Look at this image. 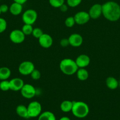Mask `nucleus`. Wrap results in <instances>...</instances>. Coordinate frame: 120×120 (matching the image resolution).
<instances>
[{
	"label": "nucleus",
	"mask_w": 120,
	"mask_h": 120,
	"mask_svg": "<svg viewBox=\"0 0 120 120\" xmlns=\"http://www.w3.org/2000/svg\"><path fill=\"white\" fill-rule=\"evenodd\" d=\"M104 17L109 21L115 22L120 19V6L114 1H107L102 5Z\"/></svg>",
	"instance_id": "nucleus-1"
},
{
	"label": "nucleus",
	"mask_w": 120,
	"mask_h": 120,
	"mask_svg": "<svg viewBox=\"0 0 120 120\" xmlns=\"http://www.w3.org/2000/svg\"><path fill=\"white\" fill-rule=\"evenodd\" d=\"M60 69L64 75L72 76L76 73L78 67L74 60L69 58H65L60 62Z\"/></svg>",
	"instance_id": "nucleus-2"
},
{
	"label": "nucleus",
	"mask_w": 120,
	"mask_h": 120,
	"mask_svg": "<svg viewBox=\"0 0 120 120\" xmlns=\"http://www.w3.org/2000/svg\"><path fill=\"white\" fill-rule=\"evenodd\" d=\"M71 112L75 117L83 118L87 117L89 112V108L88 104L83 101H73V106Z\"/></svg>",
	"instance_id": "nucleus-3"
},
{
	"label": "nucleus",
	"mask_w": 120,
	"mask_h": 120,
	"mask_svg": "<svg viewBox=\"0 0 120 120\" xmlns=\"http://www.w3.org/2000/svg\"><path fill=\"white\" fill-rule=\"evenodd\" d=\"M27 110L29 118H36L41 114L42 106L38 101H34L28 104Z\"/></svg>",
	"instance_id": "nucleus-4"
},
{
	"label": "nucleus",
	"mask_w": 120,
	"mask_h": 120,
	"mask_svg": "<svg viewBox=\"0 0 120 120\" xmlns=\"http://www.w3.org/2000/svg\"><path fill=\"white\" fill-rule=\"evenodd\" d=\"M38 18L36 11L32 9H28L23 13L22 15V20L25 24H29L32 25Z\"/></svg>",
	"instance_id": "nucleus-5"
},
{
	"label": "nucleus",
	"mask_w": 120,
	"mask_h": 120,
	"mask_svg": "<svg viewBox=\"0 0 120 120\" xmlns=\"http://www.w3.org/2000/svg\"><path fill=\"white\" fill-rule=\"evenodd\" d=\"M35 69L34 64L31 61H24L20 63L18 67V71L23 76L30 75Z\"/></svg>",
	"instance_id": "nucleus-6"
},
{
	"label": "nucleus",
	"mask_w": 120,
	"mask_h": 120,
	"mask_svg": "<svg viewBox=\"0 0 120 120\" xmlns=\"http://www.w3.org/2000/svg\"><path fill=\"white\" fill-rule=\"evenodd\" d=\"M25 35L20 29H14L9 34V39L12 43L15 44H20L24 41Z\"/></svg>",
	"instance_id": "nucleus-7"
},
{
	"label": "nucleus",
	"mask_w": 120,
	"mask_h": 120,
	"mask_svg": "<svg viewBox=\"0 0 120 120\" xmlns=\"http://www.w3.org/2000/svg\"><path fill=\"white\" fill-rule=\"evenodd\" d=\"M20 91L22 97L27 99L32 98L36 95V89L30 84H24Z\"/></svg>",
	"instance_id": "nucleus-8"
},
{
	"label": "nucleus",
	"mask_w": 120,
	"mask_h": 120,
	"mask_svg": "<svg viewBox=\"0 0 120 120\" xmlns=\"http://www.w3.org/2000/svg\"><path fill=\"white\" fill-rule=\"evenodd\" d=\"M75 23L80 25L86 24L90 20L88 12L86 11H80L76 12L74 16Z\"/></svg>",
	"instance_id": "nucleus-9"
},
{
	"label": "nucleus",
	"mask_w": 120,
	"mask_h": 120,
	"mask_svg": "<svg viewBox=\"0 0 120 120\" xmlns=\"http://www.w3.org/2000/svg\"><path fill=\"white\" fill-rule=\"evenodd\" d=\"M91 19H97L102 15V5L100 4H94L89 9L88 12Z\"/></svg>",
	"instance_id": "nucleus-10"
},
{
	"label": "nucleus",
	"mask_w": 120,
	"mask_h": 120,
	"mask_svg": "<svg viewBox=\"0 0 120 120\" xmlns=\"http://www.w3.org/2000/svg\"><path fill=\"white\" fill-rule=\"evenodd\" d=\"M38 42L42 48L45 49H48L51 47L53 44L52 38L49 34H43L38 39Z\"/></svg>",
	"instance_id": "nucleus-11"
},
{
	"label": "nucleus",
	"mask_w": 120,
	"mask_h": 120,
	"mask_svg": "<svg viewBox=\"0 0 120 120\" xmlns=\"http://www.w3.org/2000/svg\"><path fill=\"white\" fill-rule=\"evenodd\" d=\"M69 45L74 48H78L83 43V38L78 34H72L68 38Z\"/></svg>",
	"instance_id": "nucleus-12"
},
{
	"label": "nucleus",
	"mask_w": 120,
	"mask_h": 120,
	"mask_svg": "<svg viewBox=\"0 0 120 120\" xmlns=\"http://www.w3.org/2000/svg\"><path fill=\"white\" fill-rule=\"evenodd\" d=\"M75 61L78 68H85L89 64L91 60L88 55L82 54L79 55Z\"/></svg>",
	"instance_id": "nucleus-13"
},
{
	"label": "nucleus",
	"mask_w": 120,
	"mask_h": 120,
	"mask_svg": "<svg viewBox=\"0 0 120 120\" xmlns=\"http://www.w3.org/2000/svg\"><path fill=\"white\" fill-rule=\"evenodd\" d=\"M24 85L23 80L20 78L15 77L9 80L10 90L14 91H20Z\"/></svg>",
	"instance_id": "nucleus-14"
},
{
	"label": "nucleus",
	"mask_w": 120,
	"mask_h": 120,
	"mask_svg": "<svg viewBox=\"0 0 120 120\" xmlns=\"http://www.w3.org/2000/svg\"><path fill=\"white\" fill-rule=\"evenodd\" d=\"M22 5L17 2H14L9 7V11L12 15L17 16L20 15L22 11Z\"/></svg>",
	"instance_id": "nucleus-15"
},
{
	"label": "nucleus",
	"mask_w": 120,
	"mask_h": 120,
	"mask_svg": "<svg viewBox=\"0 0 120 120\" xmlns=\"http://www.w3.org/2000/svg\"><path fill=\"white\" fill-rule=\"evenodd\" d=\"M16 113L19 117L21 118H25V119H28L29 118L28 113V110L27 107L24 105H18L16 108Z\"/></svg>",
	"instance_id": "nucleus-16"
},
{
	"label": "nucleus",
	"mask_w": 120,
	"mask_h": 120,
	"mask_svg": "<svg viewBox=\"0 0 120 120\" xmlns=\"http://www.w3.org/2000/svg\"><path fill=\"white\" fill-rule=\"evenodd\" d=\"M105 84L107 87L110 90H115L119 86L118 81L115 77L109 76L107 77L105 80Z\"/></svg>",
	"instance_id": "nucleus-17"
},
{
	"label": "nucleus",
	"mask_w": 120,
	"mask_h": 120,
	"mask_svg": "<svg viewBox=\"0 0 120 120\" xmlns=\"http://www.w3.org/2000/svg\"><path fill=\"white\" fill-rule=\"evenodd\" d=\"M78 79L81 81H85L89 77V73L85 68H78L76 72Z\"/></svg>",
	"instance_id": "nucleus-18"
},
{
	"label": "nucleus",
	"mask_w": 120,
	"mask_h": 120,
	"mask_svg": "<svg viewBox=\"0 0 120 120\" xmlns=\"http://www.w3.org/2000/svg\"><path fill=\"white\" fill-rule=\"evenodd\" d=\"M73 106V101L70 100H64L60 104V109L64 112H69L71 111Z\"/></svg>",
	"instance_id": "nucleus-19"
},
{
	"label": "nucleus",
	"mask_w": 120,
	"mask_h": 120,
	"mask_svg": "<svg viewBox=\"0 0 120 120\" xmlns=\"http://www.w3.org/2000/svg\"><path fill=\"white\" fill-rule=\"evenodd\" d=\"M11 75V71L7 67L0 68V80H8Z\"/></svg>",
	"instance_id": "nucleus-20"
},
{
	"label": "nucleus",
	"mask_w": 120,
	"mask_h": 120,
	"mask_svg": "<svg viewBox=\"0 0 120 120\" xmlns=\"http://www.w3.org/2000/svg\"><path fill=\"white\" fill-rule=\"evenodd\" d=\"M38 120H56V117L53 112L47 111L41 112Z\"/></svg>",
	"instance_id": "nucleus-21"
},
{
	"label": "nucleus",
	"mask_w": 120,
	"mask_h": 120,
	"mask_svg": "<svg viewBox=\"0 0 120 120\" xmlns=\"http://www.w3.org/2000/svg\"><path fill=\"white\" fill-rule=\"evenodd\" d=\"M33 28L32 25H29V24H25L22 26V29L21 30L22 31V32L25 34V35H31L33 31Z\"/></svg>",
	"instance_id": "nucleus-22"
},
{
	"label": "nucleus",
	"mask_w": 120,
	"mask_h": 120,
	"mask_svg": "<svg viewBox=\"0 0 120 120\" xmlns=\"http://www.w3.org/2000/svg\"><path fill=\"white\" fill-rule=\"evenodd\" d=\"M0 90L3 91H7L10 90L9 81L8 80H1L0 82Z\"/></svg>",
	"instance_id": "nucleus-23"
},
{
	"label": "nucleus",
	"mask_w": 120,
	"mask_h": 120,
	"mask_svg": "<svg viewBox=\"0 0 120 120\" xmlns=\"http://www.w3.org/2000/svg\"><path fill=\"white\" fill-rule=\"evenodd\" d=\"M65 0H49V3L51 6L54 8H59L64 4Z\"/></svg>",
	"instance_id": "nucleus-24"
},
{
	"label": "nucleus",
	"mask_w": 120,
	"mask_h": 120,
	"mask_svg": "<svg viewBox=\"0 0 120 120\" xmlns=\"http://www.w3.org/2000/svg\"><path fill=\"white\" fill-rule=\"evenodd\" d=\"M75 24V21L74 16H68L65 20V25L68 28H72Z\"/></svg>",
	"instance_id": "nucleus-25"
},
{
	"label": "nucleus",
	"mask_w": 120,
	"mask_h": 120,
	"mask_svg": "<svg viewBox=\"0 0 120 120\" xmlns=\"http://www.w3.org/2000/svg\"><path fill=\"white\" fill-rule=\"evenodd\" d=\"M43 34L44 33L42 29H40V28H34V29H33L32 35V36H34L35 38H36L38 39L40 38V36H42Z\"/></svg>",
	"instance_id": "nucleus-26"
},
{
	"label": "nucleus",
	"mask_w": 120,
	"mask_h": 120,
	"mask_svg": "<svg viewBox=\"0 0 120 120\" xmlns=\"http://www.w3.org/2000/svg\"><path fill=\"white\" fill-rule=\"evenodd\" d=\"M82 2V0H67V4L68 7L74 8L78 6Z\"/></svg>",
	"instance_id": "nucleus-27"
},
{
	"label": "nucleus",
	"mask_w": 120,
	"mask_h": 120,
	"mask_svg": "<svg viewBox=\"0 0 120 120\" xmlns=\"http://www.w3.org/2000/svg\"><path fill=\"white\" fill-rule=\"evenodd\" d=\"M30 76L33 80H39L41 78V72L38 70L35 69L33 70L32 72L31 73Z\"/></svg>",
	"instance_id": "nucleus-28"
},
{
	"label": "nucleus",
	"mask_w": 120,
	"mask_h": 120,
	"mask_svg": "<svg viewBox=\"0 0 120 120\" xmlns=\"http://www.w3.org/2000/svg\"><path fill=\"white\" fill-rule=\"evenodd\" d=\"M7 22L5 19L0 18V34H2L7 29Z\"/></svg>",
	"instance_id": "nucleus-29"
},
{
	"label": "nucleus",
	"mask_w": 120,
	"mask_h": 120,
	"mask_svg": "<svg viewBox=\"0 0 120 120\" xmlns=\"http://www.w3.org/2000/svg\"><path fill=\"white\" fill-rule=\"evenodd\" d=\"M60 45L63 48H66L69 45V42L68 38L62 39L60 41Z\"/></svg>",
	"instance_id": "nucleus-30"
},
{
	"label": "nucleus",
	"mask_w": 120,
	"mask_h": 120,
	"mask_svg": "<svg viewBox=\"0 0 120 120\" xmlns=\"http://www.w3.org/2000/svg\"><path fill=\"white\" fill-rule=\"evenodd\" d=\"M1 13H6L9 11V7L7 4H2L0 5Z\"/></svg>",
	"instance_id": "nucleus-31"
},
{
	"label": "nucleus",
	"mask_w": 120,
	"mask_h": 120,
	"mask_svg": "<svg viewBox=\"0 0 120 120\" xmlns=\"http://www.w3.org/2000/svg\"><path fill=\"white\" fill-rule=\"evenodd\" d=\"M59 8H60V9L61 10V11L63 12H67V10H68V5L65 4V3H64L63 5H61Z\"/></svg>",
	"instance_id": "nucleus-32"
},
{
	"label": "nucleus",
	"mask_w": 120,
	"mask_h": 120,
	"mask_svg": "<svg viewBox=\"0 0 120 120\" xmlns=\"http://www.w3.org/2000/svg\"><path fill=\"white\" fill-rule=\"evenodd\" d=\"M13 1L15 2H17V3L21 4L23 5L28 0H13Z\"/></svg>",
	"instance_id": "nucleus-33"
},
{
	"label": "nucleus",
	"mask_w": 120,
	"mask_h": 120,
	"mask_svg": "<svg viewBox=\"0 0 120 120\" xmlns=\"http://www.w3.org/2000/svg\"><path fill=\"white\" fill-rule=\"evenodd\" d=\"M59 120H71V119L68 117H62Z\"/></svg>",
	"instance_id": "nucleus-34"
},
{
	"label": "nucleus",
	"mask_w": 120,
	"mask_h": 120,
	"mask_svg": "<svg viewBox=\"0 0 120 120\" xmlns=\"http://www.w3.org/2000/svg\"><path fill=\"white\" fill-rule=\"evenodd\" d=\"M2 14V13H1V9H0V15H1V14Z\"/></svg>",
	"instance_id": "nucleus-35"
}]
</instances>
